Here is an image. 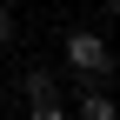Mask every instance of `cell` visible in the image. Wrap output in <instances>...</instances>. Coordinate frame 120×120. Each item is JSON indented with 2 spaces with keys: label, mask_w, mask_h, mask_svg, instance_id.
Returning a JSON list of instances; mask_svg holds the SVG:
<instances>
[{
  "label": "cell",
  "mask_w": 120,
  "mask_h": 120,
  "mask_svg": "<svg viewBox=\"0 0 120 120\" xmlns=\"http://www.w3.org/2000/svg\"><path fill=\"white\" fill-rule=\"evenodd\" d=\"M60 53H67V67L80 73V80H113V47H107V34H94V27H73Z\"/></svg>",
  "instance_id": "1"
},
{
  "label": "cell",
  "mask_w": 120,
  "mask_h": 120,
  "mask_svg": "<svg viewBox=\"0 0 120 120\" xmlns=\"http://www.w3.org/2000/svg\"><path fill=\"white\" fill-rule=\"evenodd\" d=\"M47 94H53V73L47 67H27L20 73V100H47Z\"/></svg>",
  "instance_id": "3"
},
{
  "label": "cell",
  "mask_w": 120,
  "mask_h": 120,
  "mask_svg": "<svg viewBox=\"0 0 120 120\" xmlns=\"http://www.w3.org/2000/svg\"><path fill=\"white\" fill-rule=\"evenodd\" d=\"M7 47H13V13L0 7V53H7Z\"/></svg>",
  "instance_id": "5"
},
{
  "label": "cell",
  "mask_w": 120,
  "mask_h": 120,
  "mask_svg": "<svg viewBox=\"0 0 120 120\" xmlns=\"http://www.w3.org/2000/svg\"><path fill=\"white\" fill-rule=\"evenodd\" d=\"M27 120H67V107H60V94H47V100H27Z\"/></svg>",
  "instance_id": "4"
},
{
  "label": "cell",
  "mask_w": 120,
  "mask_h": 120,
  "mask_svg": "<svg viewBox=\"0 0 120 120\" xmlns=\"http://www.w3.org/2000/svg\"><path fill=\"white\" fill-rule=\"evenodd\" d=\"M73 120H120V100L107 94V80H87L73 100Z\"/></svg>",
  "instance_id": "2"
},
{
  "label": "cell",
  "mask_w": 120,
  "mask_h": 120,
  "mask_svg": "<svg viewBox=\"0 0 120 120\" xmlns=\"http://www.w3.org/2000/svg\"><path fill=\"white\" fill-rule=\"evenodd\" d=\"M100 7H120V0H100Z\"/></svg>",
  "instance_id": "6"
},
{
  "label": "cell",
  "mask_w": 120,
  "mask_h": 120,
  "mask_svg": "<svg viewBox=\"0 0 120 120\" xmlns=\"http://www.w3.org/2000/svg\"><path fill=\"white\" fill-rule=\"evenodd\" d=\"M113 13H120V7H113Z\"/></svg>",
  "instance_id": "7"
}]
</instances>
